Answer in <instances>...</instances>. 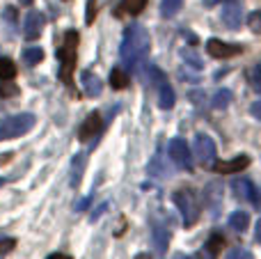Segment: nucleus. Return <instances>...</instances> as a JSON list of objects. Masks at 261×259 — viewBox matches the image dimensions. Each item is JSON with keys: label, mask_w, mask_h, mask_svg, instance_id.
Listing matches in <instances>:
<instances>
[{"label": "nucleus", "mask_w": 261, "mask_h": 259, "mask_svg": "<svg viewBox=\"0 0 261 259\" xmlns=\"http://www.w3.org/2000/svg\"><path fill=\"white\" fill-rule=\"evenodd\" d=\"M149 48H151L149 30L142 25V23H130L126 30H124L122 48H119L122 62L126 64L128 71H140V69L144 67V60H147V55H149Z\"/></svg>", "instance_id": "1"}, {"label": "nucleus", "mask_w": 261, "mask_h": 259, "mask_svg": "<svg viewBox=\"0 0 261 259\" xmlns=\"http://www.w3.org/2000/svg\"><path fill=\"white\" fill-rule=\"evenodd\" d=\"M78 35L76 30H67L58 46V62H60V78L64 85H73V69H76V50H78Z\"/></svg>", "instance_id": "2"}, {"label": "nucleus", "mask_w": 261, "mask_h": 259, "mask_svg": "<svg viewBox=\"0 0 261 259\" xmlns=\"http://www.w3.org/2000/svg\"><path fill=\"white\" fill-rule=\"evenodd\" d=\"M172 202L176 204V209L181 211V218H184L186 227H193L195 223L199 220V214H202V202L197 200L195 191L190 188H181L172 195Z\"/></svg>", "instance_id": "3"}, {"label": "nucleus", "mask_w": 261, "mask_h": 259, "mask_svg": "<svg viewBox=\"0 0 261 259\" xmlns=\"http://www.w3.org/2000/svg\"><path fill=\"white\" fill-rule=\"evenodd\" d=\"M144 73H147V78H149V85H153L158 90V106H161L163 110H170L172 106H174L176 96H174V90H172L170 81H167V73H163L158 67H147Z\"/></svg>", "instance_id": "4"}, {"label": "nucleus", "mask_w": 261, "mask_h": 259, "mask_svg": "<svg viewBox=\"0 0 261 259\" xmlns=\"http://www.w3.org/2000/svg\"><path fill=\"white\" fill-rule=\"evenodd\" d=\"M32 126H35V115L32 113H21V115H12V117L0 119V142L25 136Z\"/></svg>", "instance_id": "5"}, {"label": "nucleus", "mask_w": 261, "mask_h": 259, "mask_svg": "<svg viewBox=\"0 0 261 259\" xmlns=\"http://www.w3.org/2000/svg\"><path fill=\"white\" fill-rule=\"evenodd\" d=\"M193 151H195L197 161L204 165V168H208V170L213 168V163H216V151H218V147H216V140H213L208 133H197V136H195V140H193Z\"/></svg>", "instance_id": "6"}, {"label": "nucleus", "mask_w": 261, "mask_h": 259, "mask_svg": "<svg viewBox=\"0 0 261 259\" xmlns=\"http://www.w3.org/2000/svg\"><path fill=\"white\" fill-rule=\"evenodd\" d=\"M167 156H170L179 168L193 170V154H190V147H188V142L181 140V138H172V140L167 142Z\"/></svg>", "instance_id": "7"}, {"label": "nucleus", "mask_w": 261, "mask_h": 259, "mask_svg": "<svg viewBox=\"0 0 261 259\" xmlns=\"http://www.w3.org/2000/svg\"><path fill=\"white\" fill-rule=\"evenodd\" d=\"M231 188H234V195L239 197V200L250 202V204H254L257 209L261 206V191L257 188V184H252L250 179H236V182L231 184Z\"/></svg>", "instance_id": "8"}, {"label": "nucleus", "mask_w": 261, "mask_h": 259, "mask_svg": "<svg viewBox=\"0 0 261 259\" xmlns=\"http://www.w3.org/2000/svg\"><path fill=\"white\" fill-rule=\"evenodd\" d=\"M206 53L216 60H229V58H236V55L243 53V46L241 44H227V41H220V39H208L206 41Z\"/></svg>", "instance_id": "9"}, {"label": "nucleus", "mask_w": 261, "mask_h": 259, "mask_svg": "<svg viewBox=\"0 0 261 259\" xmlns=\"http://www.w3.org/2000/svg\"><path fill=\"white\" fill-rule=\"evenodd\" d=\"M44 23H46V16L41 12H37V9H32V12L25 14V18H23V37L25 39H39L41 30H44Z\"/></svg>", "instance_id": "10"}, {"label": "nucleus", "mask_w": 261, "mask_h": 259, "mask_svg": "<svg viewBox=\"0 0 261 259\" xmlns=\"http://www.w3.org/2000/svg\"><path fill=\"white\" fill-rule=\"evenodd\" d=\"M101 128H103L101 115L94 110V113L87 115L85 122H83V124H81V128H78V140H81V142H90V140H94V138L101 133Z\"/></svg>", "instance_id": "11"}, {"label": "nucleus", "mask_w": 261, "mask_h": 259, "mask_svg": "<svg viewBox=\"0 0 261 259\" xmlns=\"http://www.w3.org/2000/svg\"><path fill=\"white\" fill-rule=\"evenodd\" d=\"M204 206H206L213 216H218V211H220V206H222V184L211 182L204 188Z\"/></svg>", "instance_id": "12"}, {"label": "nucleus", "mask_w": 261, "mask_h": 259, "mask_svg": "<svg viewBox=\"0 0 261 259\" xmlns=\"http://www.w3.org/2000/svg\"><path fill=\"white\" fill-rule=\"evenodd\" d=\"M151 243H153V248H156V252L165 255L167 246H170V229H167V225L158 223V220H151Z\"/></svg>", "instance_id": "13"}, {"label": "nucleus", "mask_w": 261, "mask_h": 259, "mask_svg": "<svg viewBox=\"0 0 261 259\" xmlns=\"http://www.w3.org/2000/svg\"><path fill=\"white\" fill-rule=\"evenodd\" d=\"M220 18L229 30H236V28H241V23H243V7L236 3H227L220 12Z\"/></svg>", "instance_id": "14"}, {"label": "nucleus", "mask_w": 261, "mask_h": 259, "mask_svg": "<svg viewBox=\"0 0 261 259\" xmlns=\"http://www.w3.org/2000/svg\"><path fill=\"white\" fill-rule=\"evenodd\" d=\"M248 165H250V156H236V159H231V161H216L211 170H216V172H220V174H234V172L245 170Z\"/></svg>", "instance_id": "15"}, {"label": "nucleus", "mask_w": 261, "mask_h": 259, "mask_svg": "<svg viewBox=\"0 0 261 259\" xmlns=\"http://www.w3.org/2000/svg\"><path fill=\"white\" fill-rule=\"evenodd\" d=\"M222 246H225V237L222 234H211L208 237V241L204 243V248L197 252V255H193L195 259H216L218 255H220Z\"/></svg>", "instance_id": "16"}, {"label": "nucleus", "mask_w": 261, "mask_h": 259, "mask_svg": "<svg viewBox=\"0 0 261 259\" xmlns=\"http://www.w3.org/2000/svg\"><path fill=\"white\" fill-rule=\"evenodd\" d=\"M81 83H83V87H85L87 96H99L101 92H103V81H101L96 73H92L90 69L81 71Z\"/></svg>", "instance_id": "17"}, {"label": "nucleus", "mask_w": 261, "mask_h": 259, "mask_svg": "<svg viewBox=\"0 0 261 259\" xmlns=\"http://www.w3.org/2000/svg\"><path fill=\"white\" fill-rule=\"evenodd\" d=\"M144 5H147V0H122V5L117 7V16H124V14L138 16V14L144 9Z\"/></svg>", "instance_id": "18"}, {"label": "nucleus", "mask_w": 261, "mask_h": 259, "mask_svg": "<svg viewBox=\"0 0 261 259\" xmlns=\"http://www.w3.org/2000/svg\"><path fill=\"white\" fill-rule=\"evenodd\" d=\"M227 223H229V227L234 229V232L243 234L245 229H248V225H250V216H248V211H234Z\"/></svg>", "instance_id": "19"}, {"label": "nucleus", "mask_w": 261, "mask_h": 259, "mask_svg": "<svg viewBox=\"0 0 261 259\" xmlns=\"http://www.w3.org/2000/svg\"><path fill=\"white\" fill-rule=\"evenodd\" d=\"M128 83H130V76H128L126 71H124V69L115 67L113 71H110V85H113L115 90H124Z\"/></svg>", "instance_id": "20"}, {"label": "nucleus", "mask_w": 261, "mask_h": 259, "mask_svg": "<svg viewBox=\"0 0 261 259\" xmlns=\"http://www.w3.org/2000/svg\"><path fill=\"white\" fill-rule=\"evenodd\" d=\"M71 186H78V182H81L83 177V170H85V154H76L71 161Z\"/></svg>", "instance_id": "21"}, {"label": "nucleus", "mask_w": 261, "mask_h": 259, "mask_svg": "<svg viewBox=\"0 0 261 259\" xmlns=\"http://www.w3.org/2000/svg\"><path fill=\"white\" fill-rule=\"evenodd\" d=\"M14 76H16V64H14L9 58H3V55H0V81L7 83V81H12Z\"/></svg>", "instance_id": "22"}, {"label": "nucleus", "mask_w": 261, "mask_h": 259, "mask_svg": "<svg viewBox=\"0 0 261 259\" xmlns=\"http://www.w3.org/2000/svg\"><path fill=\"white\" fill-rule=\"evenodd\" d=\"M181 5H184V0H161V14L163 18H172L179 14Z\"/></svg>", "instance_id": "23"}, {"label": "nucleus", "mask_w": 261, "mask_h": 259, "mask_svg": "<svg viewBox=\"0 0 261 259\" xmlns=\"http://www.w3.org/2000/svg\"><path fill=\"white\" fill-rule=\"evenodd\" d=\"M41 60H44V50H41L39 46L23 50V62H25L28 67H35V64H39V62H41Z\"/></svg>", "instance_id": "24"}, {"label": "nucleus", "mask_w": 261, "mask_h": 259, "mask_svg": "<svg viewBox=\"0 0 261 259\" xmlns=\"http://www.w3.org/2000/svg\"><path fill=\"white\" fill-rule=\"evenodd\" d=\"M213 108L216 110H222V108H227V106L231 103V92L229 90H218L216 92V96H213Z\"/></svg>", "instance_id": "25"}, {"label": "nucleus", "mask_w": 261, "mask_h": 259, "mask_svg": "<svg viewBox=\"0 0 261 259\" xmlns=\"http://www.w3.org/2000/svg\"><path fill=\"white\" fill-rule=\"evenodd\" d=\"M181 58H184V62H188L190 67H195V69H202L204 67V62H202V58H197V53L195 50H181Z\"/></svg>", "instance_id": "26"}, {"label": "nucleus", "mask_w": 261, "mask_h": 259, "mask_svg": "<svg viewBox=\"0 0 261 259\" xmlns=\"http://www.w3.org/2000/svg\"><path fill=\"white\" fill-rule=\"evenodd\" d=\"M250 83L257 92H261V64H254L252 71H250Z\"/></svg>", "instance_id": "27"}, {"label": "nucleus", "mask_w": 261, "mask_h": 259, "mask_svg": "<svg viewBox=\"0 0 261 259\" xmlns=\"http://www.w3.org/2000/svg\"><path fill=\"white\" fill-rule=\"evenodd\" d=\"M248 25H250V30L252 32H259L261 35V12H252L248 16Z\"/></svg>", "instance_id": "28"}, {"label": "nucleus", "mask_w": 261, "mask_h": 259, "mask_svg": "<svg viewBox=\"0 0 261 259\" xmlns=\"http://www.w3.org/2000/svg\"><path fill=\"white\" fill-rule=\"evenodd\" d=\"M227 259H254V257H252V252L245 250V248H234V250L227 255Z\"/></svg>", "instance_id": "29"}, {"label": "nucleus", "mask_w": 261, "mask_h": 259, "mask_svg": "<svg viewBox=\"0 0 261 259\" xmlns=\"http://www.w3.org/2000/svg\"><path fill=\"white\" fill-rule=\"evenodd\" d=\"M94 16H96V0H90V3H87V16H85L87 25H92V23H94Z\"/></svg>", "instance_id": "30"}, {"label": "nucleus", "mask_w": 261, "mask_h": 259, "mask_svg": "<svg viewBox=\"0 0 261 259\" xmlns=\"http://www.w3.org/2000/svg\"><path fill=\"white\" fill-rule=\"evenodd\" d=\"M14 248H16V241H14V239H3V241H0V255H7V252H12Z\"/></svg>", "instance_id": "31"}, {"label": "nucleus", "mask_w": 261, "mask_h": 259, "mask_svg": "<svg viewBox=\"0 0 261 259\" xmlns=\"http://www.w3.org/2000/svg\"><path fill=\"white\" fill-rule=\"evenodd\" d=\"M106 211H108V202H101V206H99V209H96V211H92L90 220H92V223H96V220H99L101 216L106 214Z\"/></svg>", "instance_id": "32"}, {"label": "nucleus", "mask_w": 261, "mask_h": 259, "mask_svg": "<svg viewBox=\"0 0 261 259\" xmlns=\"http://www.w3.org/2000/svg\"><path fill=\"white\" fill-rule=\"evenodd\" d=\"M250 113H252L254 119H259V122H261V101H254V103L250 106Z\"/></svg>", "instance_id": "33"}, {"label": "nucleus", "mask_w": 261, "mask_h": 259, "mask_svg": "<svg viewBox=\"0 0 261 259\" xmlns=\"http://www.w3.org/2000/svg\"><path fill=\"white\" fill-rule=\"evenodd\" d=\"M14 94H16L14 85H0V96H14Z\"/></svg>", "instance_id": "34"}, {"label": "nucleus", "mask_w": 261, "mask_h": 259, "mask_svg": "<svg viewBox=\"0 0 261 259\" xmlns=\"http://www.w3.org/2000/svg\"><path fill=\"white\" fill-rule=\"evenodd\" d=\"M90 200H92V195H87V197H83L81 202L76 204V211H85L87 206H90Z\"/></svg>", "instance_id": "35"}, {"label": "nucleus", "mask_w": 261, "mask_h": 259, "mask_svg": "<svg viewBox=\"0 0 261 259\" xmlns=\"http://www.w3.org/2000/svg\"><path fill=\"white\" fill-rule=\"evenodd\" d=\"M254 241L261 246V218L257 220V227H254Z\"/></svg>", "instance_id": "36"}, {"label": "nucleus", "mask_w": 261, "mask_h": 259, "mask_svg": "<svg viewBox=\"0 0 261 259\" xmlns=\"http://www.w3.org/2000/svg\"><path fill=\"white\" fill-rule=\"evenodd\" d=\"M46 259H71L69 255H62V252H55V255H50V257H46Z\"/></svg>", "instance_id": "37"}, {"label": "nucleus", "mask_w": 261, "mask_h": 259, "mask_svg": "<svg viewBox=\"0 0 261 259\" xmlns=\"http://www.w3.org/2000/svg\"><path fill=\"white\" fill-rule=\"evenodd\" d=\"M135 259H151V257H149L147 252H140V255H135Z\"/></svg>", "instance_id": "38"}, {"label": "nucleus", "mask_w": 261, "mask_h": 259, "mask_svg": "<svg viewBox=\"0 0 261 259\" xmlns=\"http://www.w3.org/2000/svg\"><path fill=\"white\" fill-rule=\"evenodd\" d=\"M21 3H23V5H30V3H32V0H21Z\"/></svg>", "instance_id": "39"}, {"label": "nucleus", "mask_w": 261, "mask_h": 259, "mask_svg": "<svg viewBox=\"0 0 261 259\" xmlns=\"http://www.w3.org/2000/svg\"><path fill=\"white\" fill-rule=\"evenodd\" d=\"M213 3H216V0H213ZM213 3H211V5H213ZM225 3H236V0H225Z\"/></svg>", "instance_id": "40"}, {"label": "nucleus", "mask_w": 261, "mask_h": 259, "mask_svg": "<svg viewBox=\"0 0 261 259\" xmlns=\"http://www.w3.org/2000/svg\"><path fill=\"white\" fill-rule=\"evenodd\" d=\"M3 184H5V179H3V177H0V188H3Z\"/></svg>", "instance_id": "41"}]
</instances>
